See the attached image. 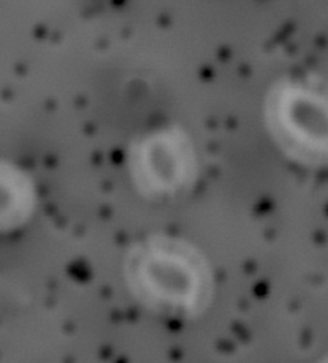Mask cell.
<instances>
[{
  "mask_svg": "<svg viewBox=\"0 0 328 363\" xmlns=\"http://www.w3.org/2000/svg\"><path fill=\"white\" fill-rule=\"evenodd\" d=\"M129 274L144 303L170 314L197 311L210 291V279L199 256L170 243L136 252Z\"/></svg>",
  "mask_w": 328,
  "mask_h": 363,
  "instance_id": "6da1fadb",
  "label": "cell"
}]
</instances>
